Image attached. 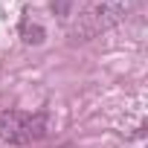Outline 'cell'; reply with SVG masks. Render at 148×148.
<instances>
[{
  "mask_svg": "<svg viewBox=\"0 0 148 148\" xmlns=\"http://www.w3.org/2000/svg\"><path fill=\"white\" fill-rule=\"evenodd\" d=\"M142 0H93V3L73 21L70 35L76 41H90L99 32H108L110 26L122 23L125 18H131L139 9Z\"/></svg>",
  "mask_w": 148,
  "mask_h": 148,
  "instance_id": "cell-1",
  "label": "cell"
},
{
  "mask_svg": "<svg viewBox=\"0 0 148 148\" xmlns=\"http://www.w3.org/2000/svg\"><path fill=\"white\" fill-rule=\"evenodd\" d=\"M44 116L26 110H3L0 113V142L9 145H29L44 136Z\"/></svg>",
  "mask_w": 148,
  "mask_h": 148,
  "instance_id": "cell-2",
  "label": "cell"
}]
</instances>
